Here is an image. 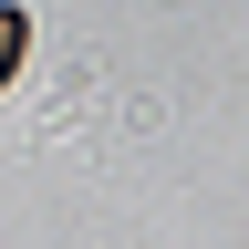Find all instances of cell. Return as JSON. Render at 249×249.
Here are the masks:
<instances>
[{
	"instance_id": "cell-1",
	"label": "cell",
	"mask_w": 249,
	"mask_h": 249,
	"mask_svg": "<svg viewBox=\"0 0 249 249\" xmlns=\"http://www.w3.org/2000/svg\"><path fill=\"white\" fill-rule=\"evenodd\" d=\"M21 42H31V21L11 11V0H0V83H11V73H21Z\"/></svg>"
}]
</instances>
